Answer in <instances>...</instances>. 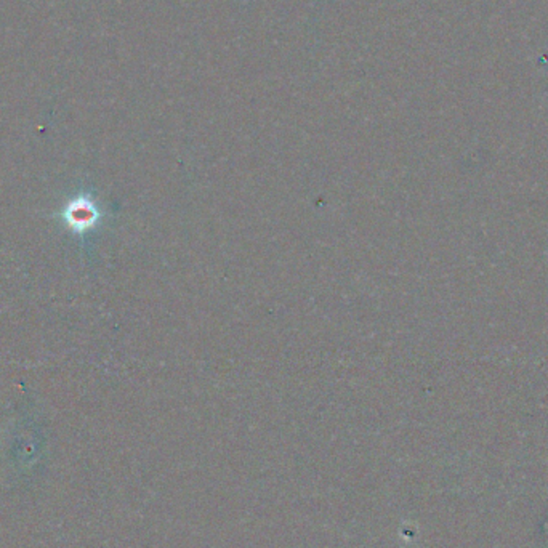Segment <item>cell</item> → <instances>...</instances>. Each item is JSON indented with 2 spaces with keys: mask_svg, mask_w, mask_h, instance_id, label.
I'll return each mask as SVG.
<instances>
[{
  "mask_svg": "<svg viewBox=\"0 0 548 548\" xmlns=\"http://www.w3.org/2000/svg\"><path fill=\"white\" fill-rule=\"evenodd\" d=\"M65 216L68 225L71 226L75 233H85L98 225L103 214H101L97 202L90 199V197L79 196L75 197L74 201L69 202Z\"/></svg>",
  "mask_w": 548,
  "mask_h": 548,
  "instance_id": "cell-1",
  "label": "cell"
}]
</instances>
